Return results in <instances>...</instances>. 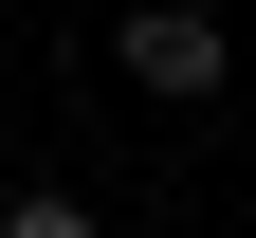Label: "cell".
Instances as JSON below:
<instances>
[{
	"mask_svg": "<svg viewBox=\"0 0 256 238\" xmlns=\"http://www.w3.org/2000/svg\"><path fill=\"white\" fill-rule=\"evenodd\" d=\"M128 74L146 92H220V19L202 0H146V19H128Z\"/></svg>",
	"mask_w": 256,
	"mask_h": 238,
	"instance_id": "1",
	"label": "cell"
},
{
	"mask_svg": "<svg viewBox=\"0 0 256 238\" xmlns=\"http://www.w3.org/2000/svg\"><path fill=\"white\" fill-rule=\"evenodd\" d=\"M0 238H92V220H74V201H18V220H0Z\"/></svg>",
	"mask_w": 256,
	"mask_h": 238,
	"instance_id": "2",
	"label": "cell"
}]
</instances>
